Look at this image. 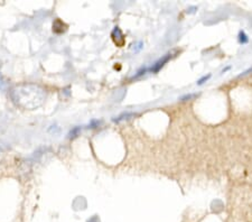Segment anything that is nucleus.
I'll return each mask as SVG.
<instances>
[{
	"label": "nucleus",
	"instance_id": "obj_1",
	"mask_svg": "<svg viewBox=\"0 0 252 222\" xmlns=\"http://www.w3.org/2000/svg\"><path fill=\"white\" fill-rule=\"evenodd\" d=\"M209 78H211V75H209V74L207 75V76H203V78H202L201 80H199V82H197V84H199V85H201L202 83H204V82H205V81H207Z\"/></svg>",
	"mask_w": 252,
	"mask_h": 222
}]
</instances>
